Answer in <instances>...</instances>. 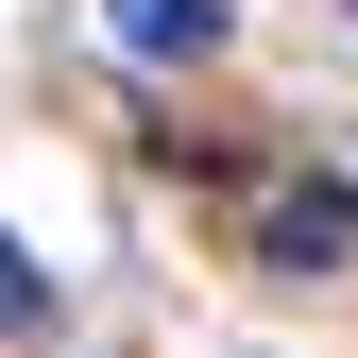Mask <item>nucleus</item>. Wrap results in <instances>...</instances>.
Here are the masks:
<instances>
[{"mask_svg": "<svg viewBox=\"0 0 358 358\" xmlns=\"http://www.w3.org/2000/svg\"><path fill=\"white\" fill-rule=\"evenodd\" d=\"M358 256V188H273V273H341Z\"/></svg>", "mask_w": 358, "mask_h": 358, "instance_id": "nucleus-2", "label": "nucleus"}, {"mask_svg": "<svg viewBox=\"0 0 358 358\" xmlns=\"http://www.w3.org/2000/svg\"><path fill=\"white\" fill-rule=\"evenodd\" d=\"M103 34H120L137 69H205V52H222V0H103Z\"/></svg>", "mask_w": 358, "mask_h": 358, "instance_id": "nucleus-1", "label": "nucleus"}, {"mask_svg": "<svg viewBox=\"0 0 358 358\" xmlns=\"http://www.w3.org/2000/svg\"><path fill=\"white\" fill-rule=\"evenodd\" d=\"M34 324H52V273H34V256L0 239V341H34Z\"/></svg>", "mask_w": 358, "mask_h": 358, "instance_id": "nucleus-3", "label": "nucleus"}]
</instances>
